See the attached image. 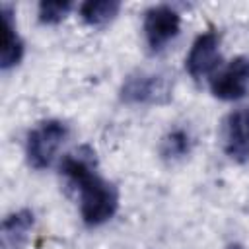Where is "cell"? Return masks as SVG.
<instances>
[{
    "label": "cell",
    "instance_id": "6da1fadb",
    "mask_svg": "<svg viewBox=\"0 0 249 249\" xmlns=\"http://www.w3.org/2000/svg\"><path fill=\"white\" fill-rule=\"evenodd\" d=\"M60 173L78 191L80 214L86 226L95 228L115 216L119 208V191L97 173L95 152L89 146L68 152L60 161Z\"/></svg>",
    "mask_w": 249,
    "mask_h": 249
},
{
    "label": "cell",
    "instance_id": "7a4b0ae2",
    "mask_svg": "<svg viewBox=\"0 0 249 249\" xmlns=\"http://www.w3.org/2000/svg\"><path fill=\"white\" fill-rule=\"evenodd\" d=\"M66 136H68V126L62 121L58 119L41 121L33 130H29L25 140V156L29 165L35 169H47L54 161Z\"/></svg>",
    "mask_w": 249,
    "mask_h": 249
},
{
    "label": "cell",
    "instance_id": "3957f363",
    "mask_svg": "<svg viewBox=\"0 0 249 249\" xmlns=\"http://www.w3.org/2000/svg\"><path fill=\"white\" fill-rule=\"evenodd\" d=\"M142 29H144V39L148 49L152 53H160L179 35L181 16L175 8L167 4L152 6L144 14Z\"/></svg>",
    "mask_w": 249,
    "mask_h": 249
},
{
    "label": "cell",
    "instance_id": "277c9868",
    "mask_svg": "<svg viewBox=\"0 0 249 249\" xmlns=\"http://www.w3.org/2000/svg\"><path fill=\"white\" fill-rule=\"evenodd\" d=\"M210 91L216 99L237 101L249 91V56H235L218 68L210 78Z\"/></svg>",
    "mask_w": 249,
    "mask_h": 249
},
{
    "label": "cell",
    "instance_id": "5b68a950",
    "mask_svg": "<svg viewBox=\"0 0 249 249\" xmlns=\"http://www.w3.org/2000/svg\"><path fill=\"white\" fill-rule=\"evenodd\" d=\"M169 97V84L163 76L152 72L128 74L121 86V99L130 105L163 103Z\"/></svg>",
    "mask_w": 249,
    "mask_h": 249
},
{
    "label": "cell",
    "instance_id": "8992f818",
    "mask_svg": "<svg viewBox=\"0 0 249 249\" xmlns=\"http://www.w3.org/2000/svg\"><path fill=\"white\" fill-rule=\"evenodd\" d=\"M220 41L222 39L216 29H208L193 41L185 56V68L195 80L214 74L220 66Z\"/></svg>",
    "mask_w": 249,
    "mask_h": 249
},
{
    "label": "cell",
    "instance_id": "52a82bcc",
    "mask_svg": "<svg viewBox=\"0 0 249 249\" xmlns=\"http://www.w3.org/2000/svg\"><path fill=\"white\" fill-rule=\"evenodd\" d=\"M224 152L237 163L249 161V107L231 111L222 128Z\"/></svg>",
    "mask_w": 249,
    "mask_h": 249
},
{
    "label": "cell",
    "instance_id": "ba28073f",
    "mask_svg": "<svg viewBox=\"0 0 249 249\" xmlns=\"http://www.w3.org/2000/svg\"><path fill=\"white\" fill-rule=\"evenodd\" d=\"M2 19H4V47H2V54H0V66H2V70H8V68H14L16 64H19V60L23 56V41L18 35L12 10L6 4L2 6Z\"/></svg>",
    "mask_w": 249,
    "mask_h": 249
},
{
    "label": "cell",
    "instance_id": "9c48e42d",
    "mask_svg": "<svg viewBox=\"0 0 249 249\" xmlns=\"http://www.w3.org/2000/svg\"><path fill=\"white\" fill-rule=\"evenodd\" d=\"M31 226H33V212L18 210V212L10 214L2 222V243H4V249H8V245L19 247L21 241L25 239L27 231L31 230Z\"/></svg>",
    "mask_w": 249,
    "mask_h": 249
},
{
    "label": "cell",
    "instance_id": "30bf717a",
    "mask_svg": "<svg viewBox=\"0 0 249 249\" xmlns=\"http://www.w3.org/2000/svg\"><path fill=\"white\" fill-rule=\"evenodd\" d=\"M121 10V2L117 0H88L80 6V18L84 23L91 27H99L109 23Z\"/></svg>",
    "mask_w": 249,
    "mask_h": 249
},
{
    "label": "cell",
    "instance_id": "8fae6325",
    "mask_svg": "<svg viewBox=\"0 0 249 249\" xmlns=\"http://www.w3.org/2000/svg\"><path fill=\"white\" fill-rule=\"evenodd\" d=\"M191 136L187 130L183 128H175L171 132H167L163 138H161V144H160V154L163 160H169V161H175V160H181L185 158L189 152H191Z\"/></svg>",
    "mask_w": 249,
    "mask_h": 249
},
{
    "label": "cell",
    "instance_id": "7c38bea8",
    "mask_svg": "<svg viewBox=\"0 0 249 249\" xmlns=\"http://www.w3.org/2000/svg\"><path fill=\"white\" fill-rule=\"evenodd\" d=\"M72 10V2L68 0H43L37 8L39 21L45 25H54L60 23Z\"/></svg>",
    "mask_w": 249,
    "mask_h": 249
},
{
    "label": "cell",
    "instance_id": "4fadbf2b",
    "mask_svg": "<svg viewBox=\"0 0 249 249\" xmlns=\"http://www.w3.org/2000/svg\"><path fill=\"white\" fill-rule=\"evenodd\" d=\"M235 249H237V247H235Z\"/></svg>",
    "mask_w": 249,
    "mask_h": 249
}]
</instances>
